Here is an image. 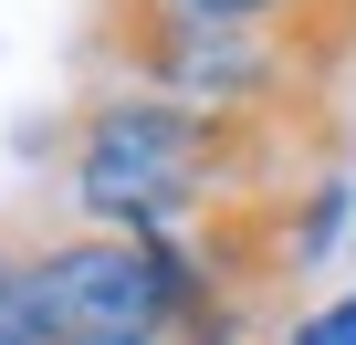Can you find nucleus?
I'll return each mask as SVG.
<instances>
[{
  "mask_svg": "<svg viewBox=\"0 0 356 345\" xmlns=\"http://www.w3.org/2000/svg\"><path fill=\"white\" fill-rule=\"evenodd\" d=\"M335 136L325 126H273V115H210L168 105L136 84H95L74 105V210L95 230H200L220 199H273L304 167L325 178Z\"/></svg>",
  "mask_w": 356,
  "mask_h": 345,
  "instance_id": "obj_1",
  "label": "nucleus"
},
{
  "mask_svg": "<svg viewBox=\"0 0 356 345\" xmlns=\"http://www.w3.org/2000/svg\"><path fill=\"white\" fill-rule=\"evenodd\" d=\"M84 63L105 84L210 105V115H273V126H325L335 136V74L304 63L283 32L200 22L178 0H95L84 11Z\"/></svg>",
  "mask_w": 356,
  "mask_h": 345,
  "instance_id": "obj_2",
  "label": "nucleus"
},
{
  "mask_svg": "<svg viewBox=\"0 0 356 345\" xmlns=\"http://www.w3.org/2000/svg\"><path fill=\"white\" fill-rule=\"evenodd\" d=\"M200 293L210 283L178 230H32V303L53 345H178V314Z\"/></svg>",
  "mask_w": 356,
  "mask_h": 345,
  "instance_id": "obj_3",
  "label": "nucleus"
},
{
  "mask_svg": "<svg viewBox=\"0 0 356 345\" xmlns=\"http://www.w3.org/2000/svg\"><path fill=\"white\" fill-rule=\"evenodd\" d=\"M178 11H200V22H241V32H283L304 63H325L346 84L356 63V0H178Z\"/></svg>",
  "mask_w": 356,
  "mask_h": 345,
  "instance_id": "obj_4",
  "label": "nucleus"
},
{
  "mask_svg": "<svg viewBox=\"0 0 356 345\" xmlns=\"http://www.w3.org/2000/svg\"><path fill=\"white\" fill-rule=\"evenodd\" d=\"M0 345H53L42 303H32V230L0 220Z\"/></svg>",
  "mask_w": 356,
  "mask_h": 345,
  "instance_id": "obj_5",
  "label": "nucleus"
},
{
  "mask_svg": "<svg viewBox=\"0 0 356 345\" xmlns=\"http://www.w3.org/2000/svg\"><path fill=\"white\" fill-rule=\"evenodd\" d=\"M293 345H356V293H346V303H325L314 324H293Z\"/></svg>",
  "mask_w": 356,
  "mask_h": 345,
  "instance_id": "obj_6",
  "label": "nucleus"
}]
</instances>
